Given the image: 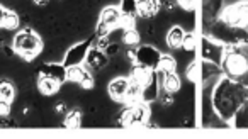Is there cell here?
Masks as SVG:
<instances>
[{
    "instance_id": "17",
    "label": "cell",
    "mask_w": 248,
    "mask_h": 139,
    "mask_svg": "<svg viewBox=\"0 0 248 139\" xmlns=\"http://www.w3.org/2000/svg\"><path fill=\"white\" fill-rule=\"evenodd\" d=\"M141 92H143V83L135 78H129V87L128 92H126V98L124 102L128 105H133L136 102H141Z\"/></svg>"
},
{
    "instance_id": "6",
    "label": "cell",
    "mask_w": 248,
    "mask_h": 139,
    "mask_svg": "<svg viewBox=\"0 0 248 139\" xmlns=\"http://www.w3.org/2000/svg\"><path fill=\"white\" fill-rule=\"evenodd\" d=\"M219 19L231 26H238V28H247L248 26V2H238V4L228 5V7L221 9Z\"/></svg>"
},
{
    "instance_id": "22",
    "label": "cell",
    "mask_w": 248,
    "mask_h": 139,
    "mask_svg": "<svg viewBox=\"0 0 248 139\" xmlns=\"http://www.w3.org/2000/svg\"><path fill=\"white\" fill-rule=\"evenodd\" d=\"M90 71L87 68H83L82 65H75V66H70L66 70V80L72 82V83H82L83 78L89 75Z\"/></svg>"
},
{
    "instance_id": "3",
    "label": "cell",
    "mask_w": 248,
    "mask_h": 139,
    "mask_svg": "<svg viewBox=\"0 0 248 139\" xmlns=\"http://www.w3.org/2000/svg\"><path fill=\"white\" fill-rule=\"evenodd\" d=\"M221 70L230 80L248 87V59L240 51L233 48L226 49L223 61H221Z\"/></svg>"
},
{
    "instance_id": "40",
    "label": "cell",
    "mask_w": 248,
    "mask_h": 139,
    "mask_svg": "<svg viewBox=\"0 0 248 139\" xmlns=\"http://www.w3.org/2000/svg\"><path fill=\"white\" fill-rule=\"evenodd\" d=\"M126 55H128L129 61H135V59H136V49H135V46H129V49L126 51Z\"/></svg>"
},
{
    "instance_id": "29",
    "label": "cell",
    "mask_w": 248,
    "mask_h": 139,
    "mask_svg": "<svg viewBox=\"0 0 248 139\" xmlns=\"http://www.w3.org/2000/svg\"><path fill=\"white\" fill-rule=\"evenodd\" d=\"M123 42L126 46H138L140 42V32L136 29H128L123 32Z\"/></svg>"
},
{
    "instance_id": "26",
    "label": "cell",
    "mask_w": 248,
    "mask_h": 139,
    "mask_svg": "<svg viewBox=\"0 0 248 139\" xmlns=\"http://www.w3.org/2000/svg\"><path fill=\"white\" fill-rule=\"evenodd\" d=\"M121 14L124 17H138V0H121Z\"/></svg>"
},
{
    "instance_id": "5",
    "label": "cell",
    "mask_w": 248,
    "mask_h": 139,
    "mask_svg": "<svg viewBox=\"0 0 248 139\" xmlns=\"http://www.w3.org/2000/svg\"><path fill=\"white\" fill-rule=\"evenodd\" d=\"M148 117H150L148 104H145V102H136V104L128 105V107L124 109L119 117H117V121H119V124L123 125V127L138 129V127H145Z\"/></svg>"
},
{
    "instance_id": "25",
    "label": "cell",
    "mask_w": 248,
    "mask_h": 139,
    "mask_svg": "<svg viewBox=\"0 0 248 139\" xmlns=\"http://www.w3.org/2000/svg\"><path fill=\"white\" fill-rule=\"evenodd\" d=\"M177 68V61L175 58H173L172 55H162V58H160V63H158V71H162L163 75L167 73H173Z\"/></svg>"
},
{
    "instance_id": "2",
    "label": "cell",
    "mask_w": 248,
    "mask_h": 139,
    "mask_svg": "<svg viewBox=\"0 0 248 139\" xmlns=\"http://www.w3.org/2000/svg\"><path fill=\"white\" fill-rule=\"evenodd\" d=\"M207 28L209 29H207L206 36L221 42L223 46H238L243 44V42L248 44V31L245 28L231 26L228 22H224L223 19H216V21L209 22Z\"/></svg>"
},
{
    "instance_id": "16",
    "label": "cell",
    "mask_w": 248,
    "mask_h": 139,
    "mask_svg": "<svg viewBox=\"0 0 248 139\" xmlns=\"http://www.w3.org/2000/svg\"><path fill=\"white\" fill-rule=\"evenodd\" d=\"M60 87H62V83H60V82L53 80V78H49V77H43V75H39L38 90L41 92L43 95H46V97H51V95L58 94Z\"/></svg>"
},
{
    "instance_id": "27",
    "label": "cell",
    "mask_w": 248,
    "mask_h": 139,
    "mask_svg": "<svg viewBox=\"0 0 248 139\" xmlns=\"http://www.w3.org/2000/svg\"><path fill=\"white\" fill-rule=\"evenodd\" d=\"M16 98V87L7 80H0V100L12 102Z\"/></svg>"
},
{
    "instance_id": "44",
    "label": "cell",
    "mask_w": 248,
    "mask_h": 139,
    "mask_svg": "<svg viewBox=\"0 0 248 139\" xmlns=\"http://www.w3.org/2000/svg\"><path fill=\"white\" fill-rule=\"evenodd\" d=\"M36 5H39V7H46V5L49 4V0H32Z\"/></svg>"
},
{
    "instance_id": "20",
    "label": "cell",
    "mask_w": 248,
    "mask_h": 139,
    "mask_svg": "<svg viewBox=\"0 0 248 139\" xmlns=\"http://www.w3.org/2000/svg\"><path fill=\"white\" fill-rule=\"evenodd\" d=\"M160 85L163 87V92H169V94H177L180 90V78L179 75L173 71V73L163 75V80L160 82Z\"/></svg>"
},
{
    "instance_id": "37",
    "label": "cell",
    "mask_w": 248,
    "mask_h": 139,
    "mask_svg": "<svg viewBox=\"0 0 248 139\" xmlns=\"http://www.w3.org/2000/svg\"><path fill=\"white\" fill-rule=\"evenodd\" d=\"M80 87L85 88V90H92V88L95 87V82H93V77H92V75H90V73L87 75V77L82 80V83H80Z\"/></svg>"
},
{
    "instance_id": "21",
    "label": "cell",
    "mask_w": 248,
    "mask_h": 139,
    "mask_svg": "<svg viewBox=\"0 0 248 139\" xmlns=\"http://www.w3.org/2000/svg\"><path fill=\"white\" fill-rule=\"evenodd\" d=\"M219 73H223V70H221L219 65H214V63L206 61V59H204L202 68H201V78H202V82H211Z\"/></svg>"
},
{
    "instance_id": "24",
    "label": "cell",
    "mask_w": 248,
    "mask_h": 139,
    "mask_svg": "<svg viewBox=\"0 0 248 139\" xmlns=\"http://www.w3.org/2000/svg\"><path fill=\"white\" fill-rule=\"evenodd\" d=\"M63 124H65L66 129H78L82 125V111L80 109H72L70 112H66Z\"/></svg>"
},
{
    "instance_id": "12",
    "label": "cell",
    "mask_w": 248,
    "mask_h": 139,
    "mask_svg": "<svg viewBox=\"0 0 248 139\" xmlns=\"http://www.w3.org/2000/svg\"><path fill=\"white\" fill-rule=\"evenodd\" d=\"M85 65H87V70H99L106 68L109 65V56L104 53V49H99V48H90L89 55L85 58Z\"/></svg>"
},
{
    "instance_id": "31",
    "label": "cell",
    "mask_w": 248,
    "mask_h": 139,
    "mask_svg": "<svg viewBox=\"0 0 248 139\" xmlns=\"http://www.w3.org/2000/svg\"><path fill=\"white\" fill-rule=\"evenodd\" d=\"M187 78H189L190 82H197L201 78V68H197L196 61L190 63V66L187 68Z\"/></svg>"
},
{
    "instance_id": "9",
    "label": "cell",
    "mask_w": 248,
    "mask_h": 139,
    "mask_svg": "<svg viewBox=\"0 0 248 139\" xmlns=\"http://www.w3.org/2000/svg\"><path fill=\"white\" fill-rule=\"evenodd\" d=\"M160 58H162V53L155 48V46H140L136 49V65H141L148 70H156L158 68Z\"/></svg>"
},
{
    "instance_id": "4",
    "label": "cell",
    "mask_w": 248,
    "mask_h": 139,
    "mask_svg": "<svg viewBox=\"0 0 248 139\" xmlns=\"http://www.w3.org/2000/svg\"><path fill=\"white\" fill-rule=\"evenodd\" d=\"M12 48L17 55H21L26 61H32L39 51L43 49V41L31 28H26L19 31L12 39Z\"/></svg>"
},
{
    "instance_id": "8",
    "label": "cell",
    "mask_w": 248,
    "mask_h": 139,
    "mask_svg": "<svg viewBox=\"0 0 248 139\" xmlns=\"http://www.w3.org/2000/svg\"><path fill=\"white\" fill-rule=\"evenodd\" d=\"M224 53H226V49H224V46L221 42L214 41L209 36H204L202 41H201V55H202V59L221 66Z\"/></svg>"
},
{
    "instance_id": "39",
    "label": "cell",
    "mask_w": 248,
    "mask_h": 139,
    "mask_svg": "<svg viewBox=\"0 0 248 139\" xmlns=\"http://www.w3.org/2000/svg\"><path fill=\"white\" fill-rule=\"evenodd\" d=\"M55 112L56 114H66V104L65 102H58L55 105Z\"/></svg>"
},
{
    "instance_id": "43",
    "label": "cell",
    "mask_w": 248,
    "mask_h": 139,
    "mask_svg": "<svg viewBox=\"0 0 248 139\" xmlns=\"http://www.w3.org/2000/svg\"><path fill=\"white\" fill-rule=\"evenodd\" d=\"M5 39H7V36H5V32H2V31H0V49L4 48V46H5V42H7V41H5Z\"/></svg>"
},
{
    "instance_id": "42",
    "label": "cell",
    "mask_w": 248,
    "mask_h": 139,
    "mask_svg": "<svg viewBox=\"0 0 248 139\" xmlns=\"http://www.w3.org/2000/svg\"><path fill=\"white\" fill-rule=\"evenodd\" d=\"M12 121H9V119H2V121H0V127H12Z\"/></svg>"
},
{
    "instance_id": "15",
    "label": "cell",
    "mask_w": 248,
    "mask_h": 139,
    "mask_svg": "<svg viewBox=\"0 0 248 139\" xmlns=\"http://www.w3.org/2000/svg\"><path fill=\"white\" fill-rule=\"evenodd\" d=\"M121 17H123V14H121V9L117 7H106L102 12H100V22H104L106 26H109L110 29H116L119 28V22H121Z\"/></svg>"
},
{
    "instance_id": "35",
    "label": "cell",
    "mask_w": 248,
    "mask_h": 139,
    "mask_svg": "<svg viewBox=\"0 0 248 139\" xmlns=\"http://www.w3.org/2000/svg\"><path fill=\"white\" fill-rule=\"evenodd\" d=\"M136 26V19L133 17H121V22H119V28H123V31H128V29H135Z\"/></svg>"
},
{
    "instance_id": "32",
    "label": "cell",
    "mask_w": 248,
    "mask_h": 139,
    "mask_svg": "<svg viewBox=\"0 0 248 139\" xmlns=\"http://www.w3.org/2000/svg\"><path fill=\"white\" fill-rule=\"evenodd\" d=\"M158 100L162 105L165 107H170V105L175 104V94H169V92H163L162 95H158Z\"/></svg>"
},
{
    "instance_id": "19",
    "label": "cell",
    "mask_w": 248,
    "mask_h": 139,
    "mask_svg": "<svg viewBox=\"0 0 248 139\" xmlns=\"http://www.w3.org/2000/svg\"><path fill=\"white\" fill-rule=\"evenodd\" d=\"M184 38H186V32L180 26H173L170 28V31L167 32V44L170 49H179L182 48Z\"/></svg>"
},
{
    "instance_id": "23",
    "label": "cell",
    "mask_w": 248,
    "mask_h": 139,
    "mask_svg": "<svg viewBox=\"0 0 248 139\" xmlns=\"http://www.w3.org/2000/svg\"><path fill=\"white\" fill-rule=\"evenodd\" d=\"M233 127L236 129H248V102H245L240 109L236 111V114L233 115Z\"/></svg>"
},
{
    "instance_id": "18",
    "label": "cell",
    "mask_w": 248,
    "mask_h": 139,
    "mask_svg": "<svg viewBox=\"0 0 248 139\" xmlns=\"http://www.w3.org/2000/svg\"><path fill=\"white\" fill-rule=\"evenodd\" d=\"M221 5L223 0H202V9H204V17L207 22H213L221 14Z\"/></svg>"
},
{
    "instance_id": "34",
    "label": "cell",
    "mask_w": 248,
    "mask_h": 139,
    "mask_svg": "<svg viewBox=\"0 0 248 139\" xmlns=\"http://www.w3.org/2000/svg\"><path fill=\"white\" fill-rule=\"evenodd\" d=\"M175 2L180 9H184V11H187V12H192L194 9H196L197 0H175Z\"/></svg>"
},
{
    "instance_id": "11",
    "label": "cell",
    "mask_w": 248,
    "mask_h": 139,
    "mask_svg": "<svg viewBox=\"0 0 248 139\" xmlns=\"http://www.w3.org/2000/svg\"><path fill=\"white\" fill-rule=\"evenodd\" d=\"M160 95V80L158 75H156V70L152 73L150 80L143 85V92H141V102L145 104H152V102L158 100Z\"/></svg>"
},
{
    "instance_id": "36",
    "label": "cell",
    "mask_w": 248,
    "mask_h": 139,
    "mask_svg": "<svg viewBox=\"0 0 248 139\" xmlns=\"http://www.w3.org/2000/svg\"><path fill=\"white\" fill-rule=\"evenodd\" d=\"M12 102H5L0 100V117H7L9 114L12 112Z\"/></svg>"
},
{
    "instance_id": "10",
    "label": "cell",
    "mask_w": 248,
    "mask_h": 139,
    "mask_svg": "<svg viewBox=\"0 0 248 139\" xmlns=\"http://www.w3.org/2000/svg\"><path fill=\"white\" fill-rule=\"evenodd\" d=\"M66 70L68 68H66L63 63H43V65L39 66V75L49 77V78H53V80L63 83V82H66Z\"/></svg>"
},
{
    "instance_id": "14",
    "label": "cell",
    "mask_w": 248,
    "mask_h": 139,
    "mask_svg": "<svg viewBox=\"0 0 248 139\" xmlns=\"http://www.w3.org/2000/svg\"><path fill=\"white\" fill-rule=\"evenodd\" d=\"M160 7V0H138V15L143 19H153L158 14Z\"/></svg>"
},
{
    "instance_id": "13",
    "label": "cell",
    "mask_w": 248,
    "mask_h": 139,
    "mask_svg": "<svg viewBox=\"0 0 248 139\" xmlns=\"http://www.w3.org/2000/svg\"><path fill=\"white\" fill-rule=\"evenodd\" d=\"M129 87V78L126 77H117L107 85V92L109 95L114 98V100H124L126 98V92H128Z\"/></svg>"
},
{
    "instance_id": "30",
    "label": "cell",
    "mask_w": 248,
    "mask_h": 139,
    "mask_svg": "<svg viewBox=\"0 0 248 139\" xmlns=\"http://www.w3.org/2000/svg\"><path fill=\"white\" fill-rule=\"evenodd\" d=\"M182 49L187 53H192L196 49V38H194L192 32H186V38H184L182 42Z\"/></svg>"
},
{
    "instance_id": "28",
    "label": "cell",
    "mask_w": 248,
    "mask_h": 139,
    "mask_svg": "<svg viewBox=\"0 0 248 139\" xmlns=\"http://www.w3.org/2000/svg\"><path fill=\"white\" fill-rule=\"evenodd\" d=\"M21 24L19 14H16L14 11H5V19H4V29L5 31H16Z\"/></svg>"
},
{
    "instance_id": "7",
    "label": "cell",
    "mask_w": 248,
    "mask_h": 139,
    "mask_svg": "<svg viewBox=\"0 0 248 139\" xmlns=\"http://www.w3.org/2000/svg\"><path fill=\"white\" fill-rule=\"evenodd\" d=\"M92 41H93V38H89V39H85V41H80V42H77V44H73L70 49H66L65 58H63V61H62L63 65H65L66 68L75 66V65H83L90 48H92Z\"/></svg>"
},
{
    "instance_id": "1",
    "label": "cell",
    "mask_w": 248,
    "mask_h": 139,
    "mask_svg": "<svg viewBox=\"0 0 248 139\" xmlns=\"http://www.w3.org/2000/svg\"><path fill=\"white\" fill-rule=\"evenodd\" d=\"M245 102H248V87H243L228 77L217 82L213 92V107L223 121H231Z\"/></svg>"
},
{
    "instance_id": "41",
    "label": "cell",
    "mask_w": 248,
    "mask_h": 139,
    "mask_svg": "<svg viewBox=\"0 0 248 139\" xmlns=\"http://www.w3.org/2000/svg\"><path fill=\"white\" fill-rule=\"evenodd\" d=\"M5 11L7 9H4L2 5H0V28H4V19H5Z\"/></svg>"
},
{
    "instance_id": "33",
    "label": "cell",
    "mask_w": 248,
    "mask_h": 139,
    "mask_svg": "<svg viewBox=\"0 0 248 139\" xmlns=\"http://www.w3.org/2000/svg\"><path fill=\"white\" fill-rule=\"evenodd\" d=\"M104 53H106L109 58H112V56H117L121 53V42H110V44L107 46L106 49H104Z\"/></svg>"
},
{
    "instance_id": "38",
    "label": "cell",
    "mask_w": 248,
    "mask_h": 139,
    "mask_svg": "<svg viewBox=\"0 0 248 139\" xmlns=\"http://www.w3.org/2000/svg\"><path fill=\"white\" fill-rule=\"evenodd\" d=\"M110 39H109V36H104V38H97V44H95V48H99V49H106L107 46L110 44Z\"/></svg>"
}]
</instances>
